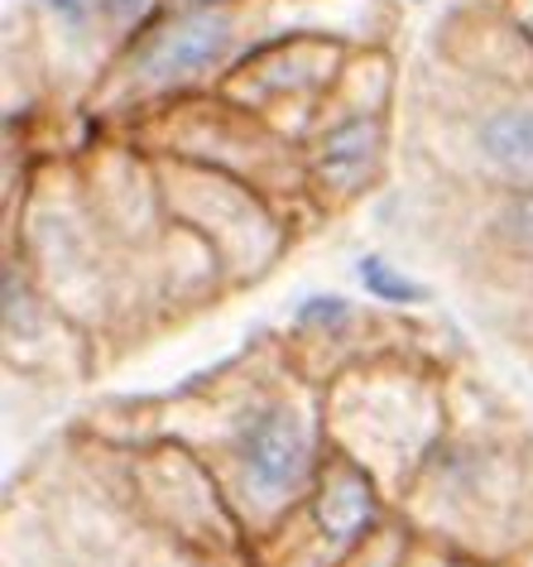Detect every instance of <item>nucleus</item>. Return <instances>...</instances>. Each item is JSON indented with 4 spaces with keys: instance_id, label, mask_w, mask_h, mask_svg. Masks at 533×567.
Segmentation results:
<instances>
[{
    "instance_id": "1",
    "label": "nucleus",
    "mask_w": 533,
    "mask_h": 567,
    "mask_svg": "<svg viewBox=\"0 0 533 567\" xmlns=\"http://www.w3.org/2000/svg\"><path fill=\"white\" fill-rule=\"evenodd\" d=\"M0 240L34 265L49 299L87 337L96 371L231 299L212 250L168 212L154 159L116 131H87L6 183Z\"/></svg>"
},
{
    "instance_id": "2",
    "label": "nucleus",
    "mask_w": 533,
    "mask_h": 567,
    "mask_svg": "<svg viewBox=\"0 0 533 567\" xmlns=\"http://www.w3.org/2000/svg\"><path fill=\"white\" fill-rule=\"evenodd\" d=\"M125 429L106 437H164L184 447L255 544L313 491L327 462L322 385L299 371L279 328L250 332L227 361L207 365L154 400H116ZM92 429V423H87Z\"/></svg>"
},
{
    "instance_id": "3",
    "label": "nucleus",
    "mask_w": 533,
    "mask_h": 567,
    "mask_svg": "<svg viewBox=\"0 0 533 567\" xmlns=\"http://www.w3.org/2000/svg\"><path fill=\"white\" fill-rule=\"evenodd\" d=\"M399 168L461 188H533V53L500 0H452L404 59Z\"/></svg>"
},
{
    "instance_id": "4",
    "label": "nucleus",
    "mask_w": 533,
    "mask_h": 567,
    "mask_svg": "<svg viewBox=\"0 0 533 567\" xmlns=\"http://www.w3.org/2000/svg\"><path fill=\"white\" fill-rule=\"evenodd\" d=\"M327 24L366 44H395V0H198L168 6L125 44L82 106L87 131H125L139 116L188 96L221 92L236 68L270 39Z\"/></svg>"
},
{
    "instance_id": "5",
    "label": "nucleus",
    "mask_w": 533,
    "mask_h": 567,
    "mask_svg": "<svg viewBox=\"0 0 533 567\" xmlns=\"http://www.w3.org/2000/svg\"><path fill=\"white\" fill-rule=\"evenodd\" d=\"M380 226L428 255L467 313L514 347L533 313V188H461L399 168Z\"/></svg>"
},
{
    "instance_id": "6",
    "label": "nucleus",
    "mask_w": 533,
    "mask_h": 567,
    "mask_svg": "<svg viewBox=\"0 0 533 567\" xmlns=\"http://www.w3.org/2000/svg\"><path fill=\"white\" fill-rule=\"evenodd\" d=\"M467 357L389 351L346 365L322 385L327 443L380 481L385 495H404L418 466L438 447L452 414V371Z\"/></svg>"
},
{
    "instance_id": "7",
    "label": "nucleus",
    "mask_w": 533,
    "mask_h": 567,
    "mask_svg": "<svg viewBox=\"0 0 533 567\" xmlns=\"http://www.w3.org/2000/svg\"><path fill=\"white\" fill-rule=\"evenodd\" d=\"M514 409L467 371V361L452 371V414L418 466L409 501L428 505L432 515L452 524H524L533 509V437L510 419Z\"/></svg>"
},
{
    "instance_id": "8",
    "label": "nucleus",
    "mask_w": 533,
    "mask_h": 567,
    "mask_svg": "<svg viewBox=\"0 0 533 567\" xmlns=\"http://www.w3.org/2000/svg\"><path fill=\"white\" fill-rule=\"evenodd\" d=\"M399 49L360 44L327 102L317 106L303 135V168L313 207L327 226L385 197L399 178Z\"/></svg>"
},
{
    "instance_id": "9",
    "label": "nucleus",
    "mask_w": 533,
    "mask_h": 567,
    "mask_svg": "<svg viewBox=\"0 0 533 567\" xmlns=\"http://www.w3.org/2000/svg\"><path fill=\"white\" fill-rule=\"evenodd\" d=\"M135 140L145 154H164V159H188L207 164L217 174H231L264 193L284 217L299 226L303 240L327 231V221L317 217L313 193H307V168H303V145L289 135H279L274 125L250 116L245 106H236L231 96L207 92L188 96V102L159 106L135 125L116 131Z\"/></svg>"
},
{
    "instance_id": "10",
    "label": "nucleus",
    "mask_w": 533,
    "mask_h": 567,
    "mask_svg": "<svg viewBox=\"0 0 533 567\" xmlns=\"http://www.w3.org/2000/svg\"><path fill=\"white\" fill-rule=\"evenodd\" d=\"M149 159L174 221L212 250V260L227 275L231 299L245 289H260L303 246L299 226L250 183L188 159H164V154H149Z\"/></svg>"
},
{
    "instance_id": "11",
    "label": "nucleus",
    "mask_w": 533,
    "mask_h": 567,
    "mask_svg": "<svg viewBox=\"0 0 533 567\" xmlns=\"http://www.w3.org/2000/svg\"><path fill=\"white\" fill-rule=\"evenodd\" d=\"M289 357L299 361V371L317 385H327L356 361L370 357H389V351H438V357H467L452 342V328L447 322H432L424 313H395V308H380L370 299H351V293H303L299 303L289 308L284 328Z\"/></svg>"
},
{
    "instance_id": "12",
    "label": "nucleus",
    "mask_w": 533,
    "mask_h": 567,
    "mask_svg": "<svg viewBox=\"0 0 533 567\" xmlns=\"http://www.w3.org/2000/svg\"><path fill=\"white\" fill-rule=\"evenodd\" d=\"M389 524V495L366 466L327 447L313 491L250 544L260 567H346Z\"/></svg>"
},
{
    "instance_id": "13",
    "label": "nucleus",
    "mask_w": 533,
    "mask_h": 567,
    "mask_svg": "<svg viewBox=\"0 0 533 567\" xmlns=\"http://www.w3.org/2000/svg\"><path fill=\"white\" fill-rule=\"evenodd\" d=\"M366 39L327 30V24H303L260 44L236 73L221 82V96H231L236 106H245L250 116H260L264 125H274L279 135L299 140L307 135L317 106L327 102V92L336 87V78L346 73L351 53Z\"/></svg>"
},
{
    "instance_id": "14",
    "label": "nucleus",
    "mask_w": 533,
    "mask_h": 567,
    "mask_svg": "<svg viewBox=\"0 0 533 567\" xmlns=\"http://www.w3.org/2000/svg\"><path fill=\"white\" fill-rule=\"evenodd\" d=\"M0 351H6L10 375H96L87 337L63 318V308L39 284L34 265L6 240H0Z\"/></svg>"
},
{
    "instance_id": "15",
    "label": "nucleus",
    "mask_w": 533,
    "mask_h": 567,
    "mask_svg": "<svg viewBox=\"0 0 533 567\" xmlns=\"http://www.w3.org/2000/svg\"><path fill=\"white\" fill-rule=\"evenodd\" d=\"M351 275L360 284V299L395 308V313H424L432 303V284L418 279L409 265H399L395 255H385V250H360L356 260H351Z\"/></svg>"
},
{
    "instance_id": "16",
    "label": "nucleus",
    "mask_w": 533,
    "mask_h": 567,
    "mask_svg": "<svg viewBox=\"0 0 533 567\" xmlns=\"http://www.w3.org/2000/svg\"><path fill=\"white\" fill-rule=\"evenodd\" d=\"M168 10V0H102V20L111 39H116V53L130 44V39L145 30V24H154Z\"/></svg>"
},
{
    "instance_id": "17",
    "label": "nucleus",
    "mask_w": 533,
    "mask_h": 567,
    "mask_svg": "<svg viewBox=\"0 0 533 567\" xmlns=\"http://www.w3.org/2000/svg\"><path fill=\"white\" fill-rule=\"evenodd\" d=\"M504 6V16H510V24L519 30V39L529 44V53H533V0H500Z\"/></svg>"
},
{
    "instance_id": "18",
    "label": "nucleus",
    "mask_w": 533,
    "mask_h": 567,
    "mask_svg": "<svg viewBox=\"0 0 533 567\" xmlns=\"http://www.w3.org/2000/svg\"><path fill=\"white\" fill-rule=\"evenodd\" d=\"M514 351L529 361V371H533V313H529V322H524V332L514 337Z\"/></svg>"
},
{
    "instance_id": "19",
    "label": "nucleus",
    "mask_w": 533,
    "mask_h": 567,
    "mask_svg": "<svg viewBox=\"0 0 533 567\" xmlns=\"http://www.w3.org/2000/svg\"><path fill=\"white\" fill-rule=\"evenodd\" d=\"M168 6H198V0H168Z\"/></svg>"
}]
</instances>
